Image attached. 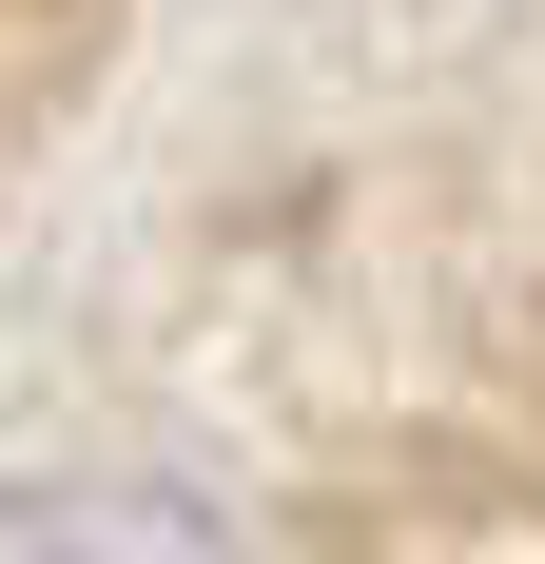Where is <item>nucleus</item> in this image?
<instances>
[{"label": "nucleus", "mask_w": 545, "mask_h": 564, "mask_svg": "<svg viewBox=\"0 0 545 564\" xmlns=\"http://www.w3.org/2000/svg\"><path fill=\"white\" fill-rule=\"evenodd\" d=\"M0 564H234L175 487H0Z\"/></svg>", "instance_id": "f257e3e1"}]
</instances>
